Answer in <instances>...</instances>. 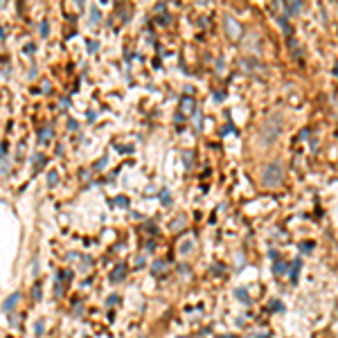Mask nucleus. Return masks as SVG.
<instances>
[{
	"label": "nucleus",
	"instance_id": "1",
	"mask_svg": "<svg viewBox=\"0 0 338 338\" xmlns=\"http://www.w3.org/2000/svg\"><path fill=\"white\" fill-rule=\"evenodd\" d=\"M16 302H18V295H11V298L5 302V307H2V309H5V311H11V307H14Z\"/></svg>",
	"mask_w": 338,
	"mask_h": 338
}]
</instances>
